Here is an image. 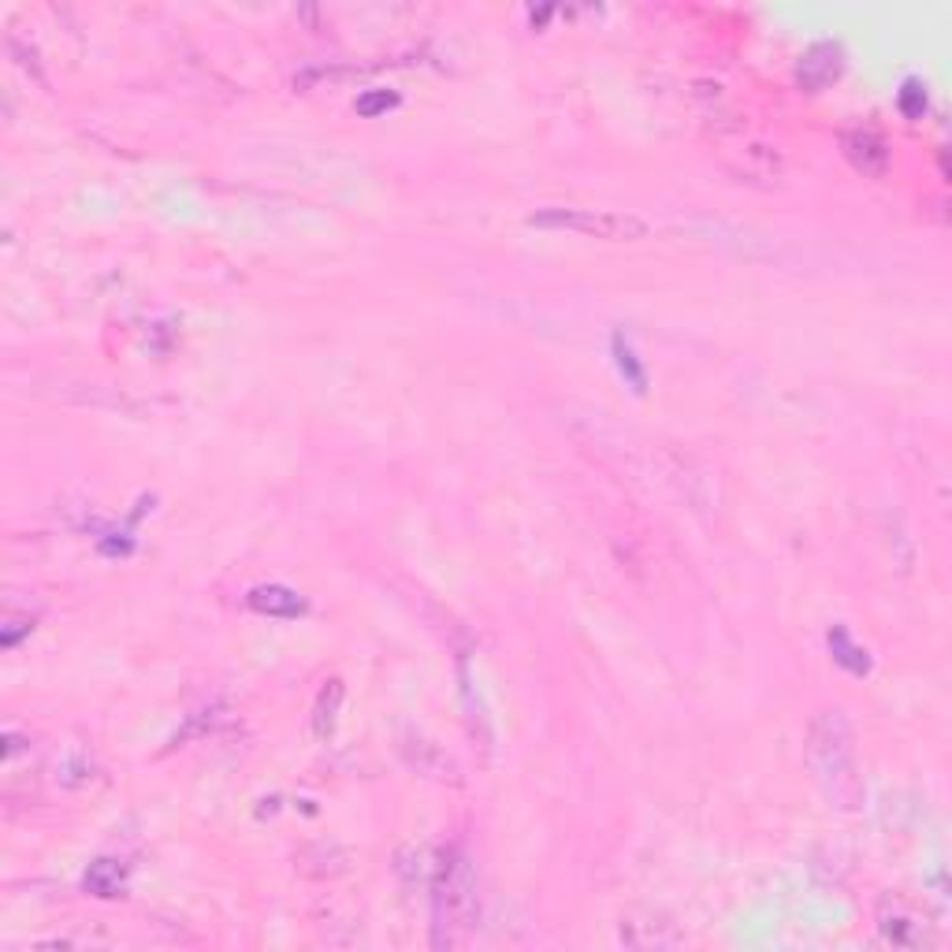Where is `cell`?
<instances>
[{
	"instance_id": "obj_5",
	"label": "cell",
	"mask_w": 952,
	"mask_h": 952,
	"mask_svg": "<svg viewBox=\"0 0 952 952\" xmlns=\"http://www.w3.org/2000/svg\"><path fill=\"white\" fill-rule=\"evenodd\" d=\"M840 154L848 157V165H853L859 176H870V179L886 176V168H889L886 141L878 138L875 130H864V127L840 135Z\"/></svg>"
},
{
	"instance_id": "obj_11",
	"label": "cell",
	"mask_w": 952,
	"mask_h": 952,
	"mask_svg": "<svg viewBox=\"0 0 952 952\" xmlns=\"http://www.w3.org/2000/svg\"><path fill=\"white\" fill-rule=\"evenodd\" d=\"M897 108L905 119H923L927 113V86L919 83V78H905V86H900L897 94Z\"/></svg>"
},
{
	"instance_id": "obj_10",
	"label": "cell",
	"mask_w": 952,
	"mask_h": 952,
	"mask_svg": "<svg viewBox=\"0 0 952 952\" xmlns=\"http://www.w3.org/2000/svg\"><path fill=\"white\" fill-rule=\"evenodd\" d=\"M611 350H614V364H617V372H622V380L630 383V388H633L636 394H641V391L647 388V372H644L641 358H636V353H633V347H630V342H625L622 331H614Z\"/></svg>"
},
{
	"instance_id": "obj_8",
	"label": "cell",
	"mask_w": 952,
	"mask_h": 952,
	"mask_svg": "<svg viewBox=\"0 0 952 952\" xmlns=\"http://www.w3.org/2000/svg\"><path fill=\"white\" fill-rule=\"evenodd\" d=\"M339 707H342V681L339 677H331V681H324L317 707H313V733H317L320 741H328V737L336 733Z\"/></svg>"
},
{
	"instance_id": "obj_7",
	"label": "cell",
	"mask_w": 952,
	"mask_h": 952,
	"mask_svg": "<svg viewBox=\"0 0 952 952\" xmlns=\"http://www.w3.org/2000/svg\"><path fill=\"white\" fill-rule=\"evenodd\" d=\"M826 647H829V655H834V663L840 666V670H848L853 677H867L870 674L867 647H859L853 636H848L845 625H834V630L826 633Z\"/></svg>"
},
{
	"instance_id": "obj_4",
	"label": "cell",
	"mask_w": 952,
	"mask_h": 952,
	"mask_svg": "<svg viewBox=\"0 0 952 952\" xmlns=\"http://www.w3.org/2000/svg\"><path fill=\"white\" fill-rule=\"evenodd\" d=\"M840 67H845V49H840L837 42H815L804 56H800L796 83L804 89H812V94H818V89H826L829 83H837Z\"/></svg>"
},
{
	"instance_id": "obj_1",
	"label": "cell",
	"mask_w": 952,
	"mask_h": 952,
	"mask_svg": "<svg viewBox=\"0 0 952 952\" xmlns=\"http://www.w3.org/2000/svg\"><path fill=\"white\" fill-rule=\"evenodd\" d=\"M804 763L812 782L840 812H856L864 804V778H859L853 726L840 711H818L804 737Z\"/></svg>"
},
{
	"instance_id": "obj_3",
	"label": "cell",
	"mask_w": 952,
	"mask_h": 952,
	"mask_svg": "<svg viewBox=\"0 0 952 952\" xmlns=\"http://www.w3.org/2000/svg\"><path fill=\"white\" fill-rule=\"evenodd\" d=\"M435 927H473L476 923V882L473 867L458 848H447L435 870Z\"/></svg>"
},
{
	"instance_id": "obj_2",
	"label": "cell",
	"mask_w": 952,
	"mask_h": 952,
	"mask_svg": "<svg viewBox=\"0 0 952 952\" xmlns=\"http://www.w3.org/2000/svg\"><path fill=\"white\" fill-rule=\"evenodd\" d=\"M532 228H559L577 231L589 239L606 242H636L647 235V224L633 212H611V209H540L529 216Z\"/></svg>"
},
{
	"instance_id": "obj_6",
	"label": "cell",
	"mask_w": 952,
	"mask_h": 952,
	"mask_svg": "<svg viewBox=\"0 0 952 952\" xmlns=\"http://www.w3.org/2000/svg\"><path fill=\"white\" fill-rule=\"evenodd\" d=\"M250 611L265 614V617H302L306 614V600L287 589V584H257V589H250L246 595Z\"/></svg>"
},
{
	"instance_id": "obj_12",
	"label": "cell",
	"mask_w": 952,
	"mask_h": 952,
	"mask_svg": "<svg viewBox=\"0 0 952 952\" xmlns=\"http://www.w3.org/2000/svg\"><path fill=\"white\" fill-rule=\"evenodd\" d=\"M399 105V94H388V89H369V94H361L358 101H353V113L372 119L380 113H388V108Z\"/></svg>"
},
{
	"instance_id": "obj_9",
	"label": "cell",
	"mask_w": 952,
	"mask_h": 952,
	"mask_svg": "<svg viewBox=\"0 0 952 952\" xmlns=\"http://www.w3.org/2000/svg\"><path fill=\"white\" fill-rule=\"evenodd\" d=\"M86 889L94 897H119L124 893V867L116 859H97L86 870Z\"/></svg>"
}]
</instances>
